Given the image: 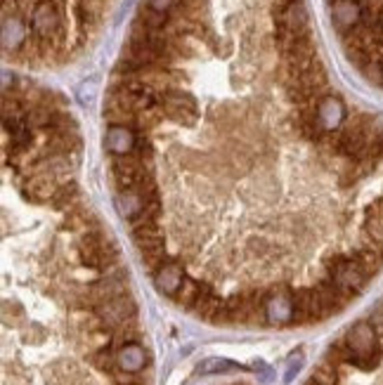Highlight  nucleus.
Segmentation results:
<instances>
[{
  "label": "nucleus",
  "instance_id": "423d86ee",
  "mask_svg": "<svg viewBox=\"0 0 383 385\" xmlns=\"http://www.w3.org/2000/svg\"><path fill=\"white\" fill-rule=\"evenodd\" d=\"M315 291H317L326 317L334 315V312H338V310H343V307L348 305V300L353 298L351 291L343 289V286L338 284L336 279H322V282L315 286Z\"/></svg>",
  "mask_w": 383,
  "mask_h": 385
},
{
  "label": "nucleus",
  "instance_id": "6e6552de",
  "mask_svg": "<svg viewBox=\"0 0 383 385\" xmlns=\"http://www.w3.org/2000/svg\"><path fill=\"white\" fill-rule=\"evenodd\" d=\"M137 130L128 128V125H109L107 135H104V142H107V149L114 152L116 156H126V154H132L137 142Z\"/></svg>",
  "mask_w": 383,
  "mask_h": 385
},
{
  "label": "nucleus",
  "instance_id": "ddd939ff",
  "mask_svg": "<svg viewBox=\"0 0 383 385\" xmlns=\"http://www.w3.org/2000/svg\"><path fill=\"white\" fill-rule=\"evenodd\" d=\"M116 360H119V366L124 368V371L137 373V371H142L144 364H147V352H144L137 343H128L121 348Z\"/></svg>",
  "mask_w": 383,
  "mask_h": 385
},
{
  "label": "nucleus",
  "instance_id": "6ab92c4d",
  "mask_svg": "<svg viewBox=\"0 0 383 385\" xmlns=\"http://www.w3.org/2000/svg\"><path fill=\"white\" fill-rule=\"evenodd\" d=\"M140 253H142V262H144V267H147L152 274H157L159 269L164 267V262H166V251H164V244L152 246V249L140 251Z\"/></svg>",
  "mask_w": 383,
  "mask_h": 385
},
{
  "label": "nucleus",
  "instance_id": "1a4fd4ad",
  "mask_svg": "<svg viewBox=\"0 0 383 385\" xmlns=\"http://www.w3.org/2000/svg\"><path fill=\"white\" fill-rule=\"evenodd\" d=\"M346 118V107L338 97H322L317 104V121L322 123V128L329 133V130H338Z\"/></svg>",
  "mask_w": 383,
  "mask_h": 385
},
{
  "label": "nucleus",
  "instance_id": "9b49d317",
  "mask_svg": "<svg viewBox=\"0 0 383 385\" xmlns=\"http://www.w3.org/2000/svg\"><path fill=\"white\" fill-rule=\"evenodd\" d=\"M104 121L109 125H128V128H135L137 123V112H132L130 107H126L121 100L109 95L107 102H104Z\"/></svg>",
  "mask_w": 383,
  "mask_h": 385
},
{
  "label": "nucleus",
  "instance_id": "aec40b11",
  "mask_svg": "<svg viewBox=\"0 0 383 385\" xmlns=\"http://www.w3.org/2000/svg\"><path fill=\"white\" fill-rule=\"evenodd\" d=\"M313 381L317 385H338V368L334 362H324L313 371Z\"/></svg>",
  "mask_w": 383,
  "mask_h": 385
},
{
  "label": "nucleus",
  "instance_id": "f8f14e48",
  "mask_svg": "<svg viewBox=\"0 0 383 385\" xmlns=\"http://www.w3.org/2000/svg\"><path fill=\"white\" fill-rule=\"evenodd\" d=\"M157 286L164 293H168V295H175L177 291H180V286L182 282H185V274H182V267L177 265V262L173 260H168V262H164V267L159 269L157 274Z\"/></svg>",
  "mask_w": 383,
  "mask_h": 385
},
{
  "label": "nucleus",
  "instance_id": "9d476101",
  "mask_svg": "<svg viewBox=\"0 0 383 385\" xmlns=\"http://www.w3.org/2000/svg\"><path fill=\"white\" fill-rule=\"evenodd\" d=\"M57 180L59 178H55V175H50V173L31 175V178L26 180L29 185H26L24 194L31 196V199H36V201H52L55 196H57L59 187H62Z\"/></svg>",
  "mask_w": 383,
  "mask_h": 385
},
{
  "label": "nucleus",
  "instance_id": "412c9836",
  "mask_svg": "<svg viewBox=\"0 0 383 385\" xmlns=\"http://www.w3.org/2000/svg\"><path fill=\"white\" fill-rule=\"evenodd\" d=\"M140 21L147 29H164L166 26V21H168V12H159V10H154V8H142L140 10Z\"/></svg>",
  "mask_w": 383,
  "mask_h": 385
},
{
  "label": "nucleus",
  "instance_id": "0eeeda50",
  "mask_svg": "<svg viewBox=\"0 0 383 385\" xmlns=\"http://www.w3.org/2000/svg\"><path fill=\"white\" fill-rule=\"evenodd\" d=\"M346 343H348V348L353 350V355H357V357H364V355H369V352H374L376 350L374 326H371L369 322H357L351 331H348Z\"/></svg>",
  "mask_w": 383,
  "mask_h": 385
},
{
  "label": "nucleus",
  "instance_id": "20e7f679",
  "mask_svg": "<svg viewBox=\"0 0 383 385\" xmlns=\"http://www.w3.org/2000/svg\"><path fill=\"white\" fill-rule=\"evenodd\" d=\"M331 19L343 36L351 34L355 26L362 24V5L357 0H334L331 3Z\"/></svg>",
  "mask_w": 383,
  "mask_h": 385
},
{
  "label": "nucleus",
  "instance_id": "4be33fe9",
  "mask_svg": "<svg viewBox=\"0 0 383 385\" xmlns=\"http://www.w3.org/2000/svg\"><path fill=\"white\" fill-rule=\"evenodd\" d=\"M92 364H95L99 371H104V373H112L116 364H119V360L112 355V348H102L99 352H95L92 355Z\"/></svg>",
  "mask_w": 383,
  "mask_h": 385
},
{
  "label": "nucleus",
  "instance_id": "4468645a",
  "mask_svg": "<svg viewBox=\"0 0 383 385\" xmlns=\"http://www.w3.org/2000/svg\"><path fill=\"white\" fill-rule=\"evenodd\" d=\"M116 208H119V213L126 220H132L144 208V201H142V196L132 189L130 191H119V196H116Z\"/></svg>",
  "mask_w": 383,
  "mask_h": 385
},
{
  "label": "nucleus",
  "instance_id": "2eb2a0df",
  "mask_svg": "<svg viewBox=\"0 0 383 385\" xmlns=\"http://www.w3.org/2000/svg\"><path fill=\"white\" fill-rule=\"evenodd\" d=\"M353 260L357 262L360 267H362V272L367 274V277H371V274L379 272V267H381V262H383V256H381L379 251L371 249V246H362V249L355 253Z\"/></svg>",
  "mask_w": 383,
  "mask_h": 385
},
{
  "label": "nucleus",
  "instance_id": "39448f33",
  "mask_svg": "<svg viewBox=\"0 0 383 385\" xmlns=\"http://www.w3.org/2000/svg\"><path fill=\"white\" fill-rule=\"evenodd\" d=\"M29 43V26L21 14H3V48L8 52H19Z\"/></svg>",
  "mask_w": 383,
  "mask_h": 385
},
{
  "label": "nucleus",
  "instance_id": "f257e3e1",
  "mask_svg": "<svg viewBox=\"0 0 383 385\" xmlns=\"http://www.w3.org/2000/svg\"><path fill=\"white\" fill-rule=\"evenodd\" d=\"M31 29H33V36L41 38V41H50L55 45L62 41V19H59L57 5L52 0H41L33 8Z\"/></svg>",
  "mask_w": 383,
  "mask_h": 385
},
{
  "label": "nucleus",
  "instance_id": "5701e85b",
  "mask_svg": "<svg viewBox=\"0 0 383 385\" xmlns=\"http://www.w3.org/2000/svg\"><path fill=\"white\" fill-rule=\"evenodd\" d=\"M132 156H137L140 161H152V156H154V147H152V142L147 140V137H137V142H135V149H132Z\"/></svg>",
  "mask_w": 383,
  "mask_h": 385
},
{
  "label": "nucleus",
  "instance_id": "dca6fc26",
  "mask_svg": "<svg viewBox=\"0 0 383 385\" xmlns=\"http://www.w3.org/2000/svg\"><path fill=\"white\" fill-rule=\"evenodd\" d=\"M199 295H202V284H197L194 279H185L180 291L175 293V300L180 302L182 307H187V310H194L199 302Z\"/></svg>",
  "mask_w": 383,
  "mask_h": 385
},
{
  "label": "nucleus",
  "instance_id": "b1692460",
  "mask_svg": "<svg viewBox=\"0 0 383 385\" xmlns=\"http://www.w3.org/2000/svg\"><path fill=\"white\" fill-rule=\"evenodd\" d=\"M149 8H154V10H159V12H168L170 8L175 5V0H149Z\"/></svg>",
  "mask_w": 383,
  "mask_h": 385
},
{
  "label": "nucleus",
  "instance_id": "f3484780",
  "mask_svg": "<svg viewBox=\"0 0 383 385\" xmlns=\"http://www.w3.org/2000/svg\"><path fill=\"white\" fill-rule=\"evenodd\" d=\"M166 112L161 104H154V107L149 109H142V112H137V123H135V130L137 133H142V130H149V128H157V125L164 121Z\"/></svg>",
  "mask_w": 383,
  "mask_h": 385
},
{
  "label": "nucleus",
  "instance_id": "a211bd4d",
  "mask_svg": "<svg viewBox=\"0 0 383 385\" xmlns=\"http://www.w3.org/2000/svg\"><path fill=\"white\" fill-rule=\"evenodd\" d=\"M52 201L57 211H74L76 201H79V187H76V183H64Z\"/></svg>",
  "mask_w": 383,
  "mask_h": 385
},
{
  "label": "nucleus",
  "instance_id": "f03ea898",
  "mask_svg": "<svg viewBox=\"0 0 383 385\" xmlns=\"http://www.w3.org/2000/svg\"><path fill=\"white\" fill-rule=\"evenodd\" d=\"M326 269H329L331 279H336L338 284L343 286L351 293H360L367 284V274L362 272V267L355 260H348V258H334V260H326Z\"/></svg>",
  "mask_w": 383,
  "mask_h": 385
},
{
  "label": "nucleus",
  "instance_id": "393cba45",
  "mask_svg": "<svg viewBox=\"0 0 383 385\" xmlns=\"http://www.w3.org/2000/svg\"><path fill=\"white\" fill-rule=\"evenodd\" d=\"M308 385H317V383H315V381H310V383H308Z\"/></svg>",
  "mask_w": 383,
  "mask_h": 385
},
{
  "label": "nucleus",
  "instance_id": "7ed1b4c3",
  "mask_svg": "<svg viewBox=\"0 0 383 385\" xmlns=\"http://www.w3.org/2000/svg\"><path fill=\"white\" fill-rule=\"evenodd\" d=\"M326 312L315 289H301L293 293V322L296 324H313L324 319Z\"/></svg>",
  "mask_w": 383,
  "mask_h": 385
}]
</instances>
